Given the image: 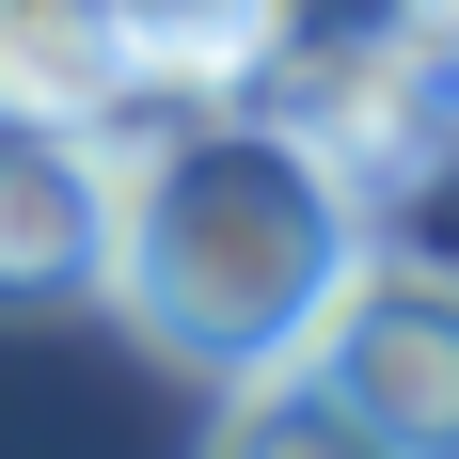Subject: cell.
<instances>
[{
  "mask_svg": "<svg viewBox=\"0 0 459 459\" xmlns=\"http://www.w3.org/2000/svg\"><path fill=\"white\" fill-rule=\"evenodd\" d=\"M111 254V175L48 127H0V301H80Z\"/></svg>",
  "mask_w": 459,
  "mask_h": 459,
  "instance_id": "cell-3",
  "label": "cell"
},
{
  "mask_svg": "<svg viewBox=\"0 0 459 459\" xmlns=\"http://www.w3.org/2000/svg\"><path fill=\"white\" fill-rule=\"evenodd\" d=\"M206 459H396V444H380V428L349 412L333 380H301V365H254V380L222 396V428H206Z\"/></svg>",
  "mask_w": 459,
  "mask_h": 459,
  "instance_id": "cell-4",
  "label": "cell"
},
{
  "mask_svg": "<svg viewBox=\"0 0 459 459\" xmlns=\"http://www.w3.org/2000/svg\"><path fill=\"white\" fill-rule=\"evenodd\" d=\"M349 254H365V206H349V175L317 143H285V127H175L159 159L111 175L95 285H111V317L159 365L254 380V365H285L317 333Z\"/></svg>",
  "mask_w": 459,
  "mask_h": 459,
  "instance_id": "cell-1",
  "label": "cell"
},
{
  "mask_svg": "<svg viewBox=\"0 0 459 459\" xmlns=\"http://www.w3.org/2000/svg\"><path fill=\"white\" fill-rule=\"evenodd\" d=\"M301 380H333L349 412L380 428L396 459H459V270H428V254H349L317 301V333L285 349Z\"/></svg>",
  "mask_w": 459,
  "mask_h": 459,
  "instance_id": "cell-2",
  "label": "cell"
}]
</instances>
